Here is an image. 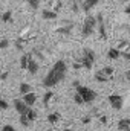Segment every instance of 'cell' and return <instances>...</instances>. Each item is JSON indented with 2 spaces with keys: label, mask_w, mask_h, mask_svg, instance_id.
Segmentation results:
<instances>
[{
  "label": "cell",
  "mask_w": 130,
  "mask_h": 131,
  "mask_svg": "<svg viewBox=\"0 0 130 131\" xmlns=\"http://www.w3.org/2000/svg\"><path fill=\"white\" fill-rule=\"evenodd\" d=\"M101 72H103L109 79H112V76H113V73H115V69H113L112 66H106V67H103V69H101Z\"/></svg>",
  "instance_id": "cell-17"
},
{
  "label": "cell",
  "mask_w": 130,
  "mask_h": 131,
  "mask_svg": "<svg viewBox=\"0 0 130 131\" xmlns=\"http://www.w3.org/2000/svg\"><path fill=\"white\" fill-rule=\"evenodd\" d=\"M0 20L2 21H12V12L11 11H6V12H3V14H0Z\"/></svg>",
  "instance_id": "cell-21"
},
{
  "label": "cell",
  "mask_w": 130,
  "mask_h": 131,
  "mask_svg": "<svg viewBox=\"0 0 130 131\" xmlns=\"http://www.w3.org/2000/svg\"><path fill=\"white\" fill-rule=\"evenodd\" d=\"M75 90H77L75 93L81 96V99H83L84 104H90V102H94V101L97 99V93H95L92 89H89V87H84V85L78 84V85H75Z\"/></svg>",
  "instance_id": "cell-3"
},
{
  "label": "cell",
  "mask_w": 130,
  "mask_h": 131,
  "mask_svg": "<svg viewBox=\"0 0 130 131\" xmlns=\"http://www.w3.org/2000/svg\"><path fill=\"white\" fill-rule=\"evenodd\" d=\"M107 57H109V58H112V60H118V58L121 57V53H119L115 47H112V49H109V50H107Z\"/></svg>",
  "instance_id": "cell-19"
},
{
  "label": "cell",
  "mask_w": 130,
  "mask_h": 131,
  "mask_svg": "<svg viewBox=\"0 0 130 131\" xmlns=\"http://www.w3.org/2000/svg\"><path fill=\"white\" fill-rule=\"evenodd\" d=\"M23 44H25V40H23V38H18V40L15 41V46H17V49H23Z\"/></svg>",
  "instance_id": "cell-29"
},
{
  "label": "cell",
  "mask_w": 130,
  "mask_h": 131,
  "mask_svg": "<svg viewBox=\"0 0 130 131\" xmlns=\"http://www.w3.org/2000/svg\"><path fill=\"white\" fill-rule=\"evenodd\" d=\"M28 60H29V53H23L20 57V67L26 70V66H28Z\"/></svg>",
  "instance_id": "cell-23"
},
{
  "label": "cell",
  "mask_w": 130,
  "mask_h": 131,
  "mask_svg": "<svg viewBox=\"0 0 130 131\" xmlns=\"http://www.w3.org/2000/svg\"><path fill=\"white\" fill-rule=\"evenodd\" d=\"M22 101L25 102V105L26 107H29V108H32V105L37 102V95L34 93V92H31V93H28V95H25L23 98H22Z\"/></svg>",
  "instance_id": "cell-9"
},
{
  "label": "cell",
  "mask_w": 130,
  "mask_h": 131,
  "mask_svg": "<svg viewBox=\"0 0 130 131\" xmlns=\"http://www.w3.org/2000/svg\"><path fill=\"white\" fill-rule=\"evenodd\" d=\"M126 78H127V81H130V70L129 72H126Z\"/></svg>",
  "instance_id": "cell-36"
},
{
  "label": "cell",
  "mask_w": 130,
  "mask_h": 131,
  "mask_svg": "<svg viewBox=\"0 0 130 131\" xmlns=\"http://www.w3.org/2000/svg\"><path fill=\"white\" fill-rule=\"evenodd\" d=\"M72 28H73V25H72V23H69L67 26H60V28L57 29V32H58V34H64V35H67V34H70Z\"/></svg>",
  "instance_id": "cell-20"
},
{
  "label": "cell",
  "mask_w": 130,
  "mask_h": 131,
  "mask_svg": "<svg viewBox=\"0 0 130 131\" xmlns=\"http://www.w3.org/2000/svg\"><path fill=\"white\" fill-rule=\"evenodd\" d=\"M124 14H126V15H129V17H130V5H127V6L124 8Z\"/></svg>",
  "instance_id": "cell-33"
},
{
  "label": "cell",
  "mask_w": 130,
  "mask_h": 131,
  "mask_svg": "<svg viewBox=\"0 0 130 131\" xmlns=\"http://www.w3.org/2000/svg\"><path fill=\"white\" fill-rule=\"evenodd\" d=\"M89 122H90V117H84L83 119V124H89Z\"/></svg>",
  "instance_id": "cell-35"
},
{
  "label": "cell",
  "mask_w": 130,
  "mask_h": 131,
  "mask_svg": "<svg viewBox=\"0 0 130 131\" xmlns=\"http://www.w3.org/2000/svg\"><path fill=\"white\" fill-rule=\"evenodd\" d=\"M18 92H20V95H22V96H25V95H28V93H31V92H32V87H31V84L23 82V84H20Z\"/></svg>",
  "instance_id": "cell-13"
},
{
  "label": "cell",
  "mask_w": 130,
  "mask_h": 131,
  "mask_svg": "<svg viewBox=\"0 0 130 131\" xmlns=\"http://www.w3.org/2000/svg\"><path fill=\"white\" fill-rule=\"evenodd\" d=\"M0 21H2V20H0Z\"/></svg>",
  "instance_id": "cell-40"
},
{
  "label": "cell",
  "mask_w": 130,
  "mask_h": 131,
  "mask_svg": "<svg viewBox=\"0 0 130 131\" xmlns=\"http://www.w3.org/2000/svg\"><path fill=\"white\" fill-rule=\"evenodd\" d=\"M95 60H97V53H95V50L86 47V49H83V53H81V58L78 60V63H80L81 67H84V69H92V66H94V63H95Z\"/></svg>",
  "instance_id": "cell-2"
},
{
  "label": "cell",
  "mask_w": 130,
  "mask_h": 131,
  "mask_svg": "<svg viewBox=\"0 0 130 131\" xmlns=\"http://www.w3.org/2000/svg\"><path fill=\"white\" fill-rule=\"evenodd\" d=\"M73 102H75V104H78V105H83V104H84V102H83V99H81V96H80V95H77V93L73 95Z\"/></svg>",
  "instance_id": "cell-26"
},
{
  "label": "cell",
  "mask_w": 130,
  "mask_h": 131,
  "mask_svg": "<svg viewBox=\"0 0 130 131\" xmlns=\"http://www.w3.org/2000/svg\"><path fill=\"white\" fill-rule=\"evenodd\" d=\"M130 127V119H121L118 122V131H127Z\"/></svg>",
  "instance_id": "cell-15"
},
{
  "label": "cell",
  "mask_w": 130,
  "mask_h": 131,
  "mask_svg": "<svg viewBox=\"0 0 130 131\" xmlns=\"http://www.w3.org/2000/svg\"><path fill=\"white\" fill-rule=\"evenodd\" d=\"M48 131H55V130H48Z\"/></svg>",
  "instance_id": "cell-38"
},
{
  "label": "cell",
  "mask_w": 130,
  "mask_h": 131,
  "mask_svg": "<svg viewBox=\"0 0 130 131\" xmlns=\"http://www.w3.org/2000/svg\"><path fill=\"white\" fill-rule=\"evenodd\" d=\"M127 131H130V127H129V130H127Z\"/></svg>",
  "instance_id": "cell-39"
},
{
  "label": "cell",
  "mask_w": 130,
  "mask_h": 131,
  "mask_svg": "<svg viewBox=\"0 0 130 131\" xmlns=\"http://www.w3.org/2000/svg\"><path fill=\"white\" fill-rule=\"evenodd\" d=\"M20 2H26L29 5V8H32V9H38V5H40V0H20Z\"/></svg>",
  "instance_id": "cell-24"
},
{
  "label": "cell",
  "mask_w": 130,
  "mask_h": 131,
  "mask_svg": "<svg viewBox=\"0 0 130 131\" xmlns=\"http://www.w3.org/2000/svg\"><path fill=\"white\" fill-rule=\"evenodd\" d=\"M38 69H40V66L38 63L35 61V58H34L32 53H29V60H28V66H26V70L31 73V75H35L37 72H38Z\"/></svg>",
  "instance_id": "cell-7"
},
{
  "label": "cell",
  "mask_w": 130,
  "mask_h": 131,
  "mask_svg": "<svg viewBox=\"0 0 130 131\" xmlns=\"http://www.w3.org/2000/svg\"><path fill=\"white\" fill-rule=\"evenodd\" d=\"M25 116L28 117V121H29V124H31L32 121H35V119H37V111H35L34 108H28V111L25 113Z\"/></svg>",
  "instance_id": "cell-18"
},
{
  "label": "cell",
  "mask_w": 130,
  "mask_h": 131,
  "mask_svg": "<svg viewBox=\"0 0 130 131\" xmlns=\"http://www.w3.org/2000/svg\"><path fill=\"white\" fill-rule=\"evenodd\" d=\"M99 121H101L103 124H107V117H106L104 114H101V116H99Z\"/></svg>",
  "instance_id": "cell-34"
},
{
  "label": "cell",
  "mask_w": 130,
  "mask_h": 131,
  "mask_svg": "<svg viewBox=\"0 0 130 131\" xmlns=\"http://www.w3.org/2000/svg\"><path fill=\"white\" fill-rule=\"evenodd\" d=\"M98 3H99V0H83V9L86 11V12H89L92 8H95Z\"/></svg>",
  "instance_id": "cell-10"
},
{
  "label": "cell",
  "mask_w": 130,
  "mask_h": 131,
  "mask_svg": "<svg viewBox=\"0 0 130 131\" xmlns=\"http://www.w3.org/2000/svg\"><path fill=\"white\" fill-rule=\"evenodd\" d=\"M20 124H22L23 127H28V125H29V121H28V117H26L25 114H20Z\"/></svg>",
  "instance_id": "cell-25"
},
{
  "label": "cell",
  "mask_w": 130,
  "mask_h": 131,
  "mask_svg": "<svg viewBox=\"0 0 130 131\" xmlns=\"http://www.w3.org/2000/svg\"><path fill=\"white\" fill-rule=\"evenodd\" d=\"M8 76H9V73H8V72H3V73L0 75V79H2V81H6Z\"/></svg>",
  "instance_id": "cell-32"
},
{
  "label": "cell",
  "mask_w": 130,
  "mask_h": 131,
  "mask_svg": "<svg viewBox=\"0 0 130 131\" xmlns=\"http://www.w3.org/2000/svg\"><path fill=\"white\" fill-rule=\"evenodd\" d=\"M95 18H97V26H98L99 37H101L103 40H106V38H107V32H106V25H104V17H103V14L95 15Z\"/></svg>",
  "instance_id": "cell-6"
},
{
  "label": "cell",
  "mask_w": 130,
  "mask_h": 131,
  "mask_svg": "<svg viewBox=\"0 0 130 131\" xmlns=\"http://www.w3.org/2000/svg\"><path fill=\"white\" fill-rule=\"evenodd\" d=\"M95 79H97L98 82H107V81H109V78H107L101 70H98L97 73H95Z\"/></svg>",
  "instance_id": "cell-22"
},
{
  "label": "cell",
  "mask_w": 130,
  "mask_h": 131,
  "mask_svg": "<svg viewBox=\"0 0 130 131\" xmlns=\"http://www.w3.org/2000/svg\"><path fill=\"white\" fill-rule=\"evenodd\" d=\"M66 72H67V66L63 60H58L55 64L52 66V69L46 73V76L43 78V85L46 89H52L55 87L58 82H61L66 76Z\"/></svg>",
  "instance_id": "cell-1"
},
{
  "label": "cell",
  "mask_w": 130,
  "mask_h": 131,
  "mask_svg": "<svg viewBox=\"0 0 130 131\" xmlns=\"http://www.w3.org/2000/svg\"><path fill=\"white\" fill-rule=\"evenodd\" d=\"M60 117H61V114H60V113H57V111H55V113H51V114L48 116V122H49V124H52V125H55V124L60 121Z\"/></svg>",
  "instance_id": "cell-16"
},
{
  "label": "cell",
  "mask_w": 130,
  "mask_h": 131,
  "mask_svg": "<svg viewBox=\"0 0 130 131\" xmlns=\"http://www.w3.org/2000/svg\"><path fill=\"white\" fill-rule=\"evenodd\" d=\"M109 104H110V107L112 108H115V110H121L123 107H124V98L121 96V95H110L109 98Z\"/></svg>",
  "instance_id": "cell-5"
},
{
  "label": "cell",
  "mask_w": 130,
  "mask_h": 131,
  "mask_svg": "<svg viewBox=\"0 0 130 131\" xmlns=\"http://www.w3.org/2000/svg\"><path fill=\"white\" fill-rule=\"evenodd\" d=\"M12 105H14V108H15V111H17L18 114H25V113L28 111V108H29V107L25 105V102H23L22 99H14V101H12Z\"/></svg>",
  "instance_id": "cell-8"
},
{
  "label": "cell",
  "mask_w": 130,
  "mask_h": 131,
  "mask_svg": "<svg viewBox=\"0 0 130 131\" xmlns=\"http://www.w3.org/2000/svg\"><path fill=\"white\" fill-rule=\"evenodd\" d=\"M54 96H55V95H54V92H51V90H49V92H46V93H44V96H43V105H44V107H49V105H51V101L54 99Z\"/></svg>",
  "instance_id": "cell-14"
},
{
  "label": "cell",
  "mask_w": 130,
  "mask_h": 131,
  "mask_svg": "<svg viewBox=\"0 0 130 131\" xmlns=\"http://www.w3.org/2000/svg\"><path fill=\"white\" fill-rule=\"evenodd\" d=\"M118 2H123V3H126V2H130V0H118Z\"/></svg>",
  "instance_id": "cell-37"
},
{
  "label": "cell",
  "mask_w": 130,
  "mask_h": 131,
  "mask_svg": "<svg viewBox=\"0 0 130 131\" xmlns=\"http://www.w3.org/2000/svg\"><path fill=\"white\" fill-rule=\"evenodd\" d=\"M8 46H9V40H6V38L0 40V49H6Z\"/></svg>",
  "instance_id": "cell-28"
},
{
  "label": "cell",
  "mask_w": 130,
  "mask_h": 131,
  "mask_svg": "<svg viewBox=\"0 0 130 131\" xmlns=\"http://www.w3.org/2000/svg\"><path fill=\"white\" fill-rule=\"evenodd\" d=\"M129 46H130V43L127 40H119V41H118V46H116L115 49H116L119 53H123V52H126V50L129 49Z\"/></svg>",
  "instance_id": "cell-12"
},
{
  "label": "cell",
  "mask_w": 130,
  "mask_h": 131,
  "mask_svg": "<svg viewBox=\"0 0 130 131\" xmlns=\"http://www.w3.org/2000/svg\"><path fill=\"white\" fill-rule=\"evenodd\" d=\"M121 55H123V58H126L127 61H130V46H129V49H127L126 52H123Z\"/></svg>",
  "instance_id": "cell-30"
},
{
  "label": "cell",
  "mask_w": 130,
  "mask_h": 131,
  "mask_svg": "<svg viewBox=\"0 0 130 131\" xmlns=\"http://www.w3.org/2000/svg\"><path fill=\"white\" fill-rule=\"evenodd\" d=\"M8 108H9V104L5 99H0V110H8Z\"/></svg>",
  "instance_id": "cell-27"
},
{
  "label": "cell",
  "mask_w": 130,
  "mask_h": 131,
  "mask_svg": "<svg viewBox=\"0 0 130 131\" xmlns=\"http://www.w3.org/2000/svg\"><path fill=\"white\" fill-rule=\"evenodd\" d=\"M41 17H43L44 20H55L58 15H57V12H54V11H51V9H43Z\"/></svg>",
  "instance_id": "cell-11"
},
{
  "label": "cell",
  "mask_w": 130,
  "mask_h": 131,
  "mask_svg": "<svg viewBox=\"0 0 130 131\" xmlns=\"http://www.w3.org/2000/svg\"><path fill=\"white\" fill-rule=\"evenodd\" d=\"M2 131H15V128L12 127V125H3V128H2Z\"/></svg>",
  "instance_id": "cell-31"
},
{
  "label": "cell",
  "mask_w": 130,
  "mask_h": 131,
  "mask_svg": "<svg viewBox=\"0 0 130 131\" xmlns=\"http://www.w3.org/2000/svg\"><path fill=\"white\" fill-rule=\"evenodd\" d=\"M95 29H97V18L92 17V15L86 17V20H84V23H83V28H81L83 37H90L92 34L95 32Z\"/></svg>",
  "instance_id": "cell-4"
}]
</instances>
